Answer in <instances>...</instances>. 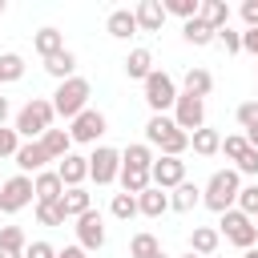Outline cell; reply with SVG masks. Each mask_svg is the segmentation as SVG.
I'll list each match as a JSON object with an SVG mask.
<instances>
[{"instance_id":"1","label":"cell","mask_w":258,"mask_h":258,"mask_svg":"<svg viewBox=\"0 0 258 258\" xmlns=\"http://www.w3.org/2000/svg\"><path fill=\"white\" fill-rule=\"evenodd\" d=\"M238 189H242L238 169H218V173L206 181V189H202V206H210L214 214H226V210H234Z\"/></svg>"},{"instance_id":"2","label":"cell","mask_w":258,"mask_h":258,"mask_svg":"<svg viewBox=\"0 0 258 258\" xmlns=\"http://www.w3.org/2000/svg\"><path fill=\"white\" fill-rule=\"evenodd\" d=\"M52 101L44 97H32L20 113H16V137H28V141H40L48 129H52Z\"/></svg>"},{"instance_id":"3","label":"cell","mask_w":258,"mask_h":258,"mask_svg":"<svg viewBox=\"0 0 258 258\" xmlns=\"http://www.w3.org/2000/svg\"><path fill=\"white\" fill-rule=\"evenodd\" d=\"M89 81L85 77H69V81H60L56 85V93H52V113H60V117H81L85 109H89Z\"/></svg>"},{"instance_id":"4","label":"cell","mask_w":258,"mask_h":258,"mask_svg":"<svg viewBox=\"0 0 258 258\" xmlns=\"http://www.w3.org/2000/svg\"><path fill=\"white\" fill-rule=\"evenodd\" d=\"M145 105L153 109V113H165V109H173V101H177V85H173V77L169 73H161V69H153L145 81Z\"/></svg>"},{"instance_id":"5","label":"cell","mask_w":258,"mask_h":258,"mask_svg":"<svg viewBox=\"0 0 258 258\" xmlns=\"http://www.w3.org/2000/svg\"><path fill=\"white\" fill-rule=\"evenodd\" d=\"M218 234H226V242H234L238 250H254V242H258V230H254V222L242 210H226Z\"/></svg>"},{"instance_id":"6","label":"cell","mask_w":258,"mask_h":258,"mask_svg":"<svg viewBox=\"0 0 258 258\" xmlns=\"http://www.w3.org/2000/svg\"><path fill=\"white\" fill-rule=\"evenodd\" d=\"M173 125L181 133L202 129L206 125V101L202 97H189V93H177V101H173Z\"/></svg>"},{"instance_id":"7","label":"cell","mask_w":258,"mask_h":258,"mask_svg":"<svg viewBox=\"0 0 258 258\" xmlns=\"http://www.w3.org/2000/svg\"><path fill=\"white\" fill-rule=\"evenodd\" d=\"M117 173H121V153H117V149L101 145V149H93V153H89V177H93L97 185L117 181Z\"/></svg>"},{"instance_id":"8","label":"cell","mask_w":258,"mask_h":258,"mask_svg":"<svg viewBox=\"0 0 258 258\" xmlns=\"http://www.w3.org/2000/svg\"><path fill=\"white\" fill-rule=\"evenodd\" d=\"M149 181H153L157 189H177V185L185 181V161H181V157H153Z\"/></svg>"},{"instance_id":"9","label":"cell","mask_w":258,"mask_h":258,"mask_svg":"<svg viewBox=\"0 0 258 258\" xmlns=\"http://www.w3.org/2000/svg\"><path fill=\"white\" fill-rule=\"evenodd\" d=\"M28 202H32V177L16 173V177H8V181L0 185V210H4V214H16V210H24Z\"/></svg>"},{"instance_id":"10","label":"cell","mask_w":258,"mask_h":258,"mask_svg":"<svg viewBox=\"0 0 258 258\" xmlns=\"http://www.w3.org/2000/svg\"><path fill=\"white\" fill-rule=\"evenodd\" d=\"M77 246L81 250H101L105 246V222H101L97 210H85L77 218Z\"/></svg>"},{"instance_id":"11","label":"cell","mask_w":258,"mask_h":258,"mask_svg":"<svg viewBox=\"0 0 258 258\" xmlns=\"http://www.w3.org/2000/svg\"><path fill=\"white\" fill-rule=\"evenodd\" d=\"M101 133H105V113H101V109H85L81 117H73V129H69V137H73V141L93 145Z\"/></svg>"},{"instance_id":"12","label":"cell","mask_w":258,"mask_h":258,"mask_svg":"<svg viewBox=\"0 0 258 258\" xmlns=\"http://www.w3.org/2000/svg\"><path fill=\"white\" fill-rule=\"evenodd\" d=\"M133 20H137L141 32H161V24H165V8H161V0H141V4L133 8Z\"/></svg>"},{"instance_id":"13","label":"cell","mask_w":258,"mask_h":258,"mask_svg":"<svg viewBox=\"0 0 258 258\" xmlns=\"http://www.w3.org/2000/svg\"><path fill=\"white\" fill-rule=\"evenodd\" d=\"M56 177L64 181V189H77V185L89 177V157H77V153L60 157V165H56Z\"/></svg>"},{"instance_id":"14","label":"cell","mask_w":258,"mask_h":258,"mask_svg":"<svg viewBox=\"0 0 258 258\" xmlns=\"http://www.w3.org/2000/svg\"><path fill=\"white\" fill-rule=\"evenodd\" d=\"M16 165H20V173L28 177V173H40L44 169V161H48V153L40 149V141H24L20 149H16V157H12Z\"/></svg>"},{"instance_id":"15","label":"cell","mask_w":258,"mask_h":258,"mask_svg":"<svg viewBox=\"0 0 258 258\" xmlns=\"http://www.w3.org/2000/svg\"><path fill=\"white\" fill-rule=\"evenodd\" d=\"M32 194H36V202H60L64 181L56 177V169H40V173L32 177Z\"/></svg>"},{"instance_id":"16","label":"cell","mask_w":258,"mask_h":258,"mask_svg":"<svg viewBox=\"0 0 258 258\" xmlns=\"http://www.w3.org/2000/svg\"><path fill=\"white\" fill-rule=\"evenodd\" d=\"M165 210H169V194H165V189L149 185V189L137 194V214H145V218H161Z\"/></svg>"},{"instance_id":"17","label":"cell","mask_w":258,"mask_h":258,"mask_svg":"<svg viewBox=\"0 0 258 258\" xmlns=\"http://www.w3.org/2000/svg\"><path fill=\"white\" fill-rule=\"evenodd\" d=\"M218 242H222V234H218L214 226H194V234H189V254H198V258H214Z\"/></svg>"},{"instance_id":"18","label":"cell","mask_w":258,"mask_h":258,"mask_svg":"<svg viewBox=\"0 0 258 258\" xmlns=\"http://www.w3.org/2000/svg\"><path fill=\"white\" fill-rule=\"evenodd\" d=\"M105 28H109V36L129 40V36L137 32V20H133V12H129V8H113V12H109V20H105Z\"/></svg>"},{"instance_id":"19","label":"cell","mask_w":258,"mask_h":258,"mask_svg":"<svg viewBox=\"0 0 258 258\" xmlns=\"http://www.w3.org/2000/svg\"><path fill=\"white\" fill-rule=\"evenodd\" d=\"M69 145H73L69 129H48V133L40 137V149L48 153V161H60V157H69Z\"/></svg>"},{"instance_id":"20","label":"cell","mask_w":258,"mask_h":258,"mask_svg":"<svg viewBox=\"0 0 258 258\" xmlns=\"http://www.w3.org/2000/svg\"><path fill=\"white\" fill-rule=\"evenodd\" d=\"M117 177H121V189L133 194V198H137L141 189L153 185V181H149V169H141V165H125V161H121V173H117Z\"/></svg>"},{"instance_id":"21","label":"cell","mask_w":258,"mask_h":258,"mask_svg":"<svg viewBox=\"0 0 258 258\" xmlns=\"http://www.w3.org/2000/svg\"><path fill=\"white\" fill-rule=\"evenodd\" d=\"M198 16H202V20L218 32V28H226V24H230V4H226V0H202Z\"/></svg>"},{"instance_id":"22","label":"cell","mask_w":258,"mask_h":258,"mask_svg":"<svg viewBox=\"0 0 258 258\" xmlns=\"http://www.w3.org/2000/svg\"><path fill=\"white\" fill-rule=\"evenodd\" d=\"M181 36H185L189 44H198V48H206V44H214V40H218V32H214V28H210L202 16L185 20V24H181Z\"/></svg>"},{"instance_id":"23","label":"cell","mask_w":258,"mask_h":258,"mask_svg":"<svg viewBox=\"0 0 258 258\" xmlns=\"http://www.w3.org/2000/svg\"><path fill=\"white\" fill-rule=\"evenodd\" d=\"M125 73H129V81H145L153 73V52L149 48H133L125 56Z\"/></svg>"},{"instance_id":"24","label":"cell","mask_w":258,"mask_h":258,"mask_svg":"<svg viewBox=\"0 0 258 258\" xmlns=\"http://www.w3.org/2000/svg\"><path fill=\"white\" fill-rule=\"evenodd\" d=\"M189 145H194V153H202V157H214V153L222 149V133L202 125V129H194V133H189Z\"/></svg>"},{"instance_id":"25","label":"cell","mask_w":258,"mask_h":258,"mask_svg":"<svg viewBox=\"0 0 258 258\" xmlns=\"http://www.w3.org/2000/svg\"><path fill=\"white\" fill-rule=\"evenodd\" d=\"M60 210H64V218H81L85 210H93V202H89L85 185H77V189H64V194H60Z\"/></svg>"},{"instance_id":"26","label":"cell","mask_w":258,"mask_h":258,"mask_svg":"<svg viewBox=\"0 0 258 258\" xmlns=\"http://www.w3.org/2000/svg\"><path fill=\"white\" fill-rule=\"evenodd\" d=\"M44 69H48V77L69 81V77H73V69H77V56H73L69 48H60V52H52V56L44 60Z\"/></svg>"},{"instance_id":"27","label":"cell","mask_w":258,"mask_h":258,"mask_svg":"<svg viewBox=\"0 0 258 258\" xmlns=\"http://www.w3.org/2000/svg\"><path fill=\"white\" fill-rule=\"evenodd\" d=\"M198 202H202V189H198L194 181H181V185L173 189V198H169V210H181V214H189Z\"/></svg>"},{"instance_id":"28","label":"cell","mask_w":258,"mask_h":258,"mask_svg":"<svg viewBox=\"0 0 258 258\" xmlns=\"http://www.w3.org/2000/svg\"><path fill=\"white\" fill-rule=\"evenodd\" d=\"M32 44H36V52H40V56L48 60L52 52H60V48H64V36H60L56 28H40V32L32 36Z\"/></svg>"},{"instance_id":"29","label":"cell","mask_w":258,"mask_h":258,"mask_svg":"<svg viewBox=\"0 0 258 258\" xmlns=\"http://www.w3.org/2000/svg\"><path fill=\"white\" fill-rule=\"evenodd\" d=\"M181 85H185V93H189V97H202V101H206V93L214 89V77H210L206 69H189Z\"/></svg>"},{"instance_id":"30","label":"cell","mask_w":258,"mask_h":258,"mask_svg":"<svg viewBox=\"0 0 258 258\" xmlns=\"http://www.w3.org/2000/svg\"><path fill=\"white\" fill-rule=\"evenodd\" d=\"M121 161H125V165H141V169H149V165H153V149H149L145 141H137V145H125Z\"/></svg>"},{"instance_id":"31","label":"cell","mask_w":258,"mask_h":258,"mask_svg":"<svg viewBox=\"0 0 258 258\" xmlns=\"http://www.w3.org/2000/svg\"><path fill=\"white\" fill-rule=\"evenodd\" d=\"M129 254H133V258H153V254H161V242H157L153 234H133Z\"/></svg>"},{"instance_id":"32","label":"cell","mask_w":258,"mask_h":258,"mask_svg":"<svg viewBox=\"0 0 258 258\" xmlns=\"http://www.w3.org/2000/svg\"><path fill=\"white\" fill-rule=\"evenodd\" d=\"M24 77V56L20 52H4L0 56V81L8 85V81H20Z\"/></svg>"},{"instance_id":"33","label":"cell","mask_w":258,"mask_h":258,"mask_svg":"<svg viewBox=\"0 0 258 258\" xmlns=\"http://www.w3.org/2000/svg\"><path fill=\"white\" fill-rule=\"evenodd\" d=\"M234 210H242L250 222L258 218V181H250V185H242V189H238V206H234Z\"/></svg>"},{"instance_id":"34","label":"cell","mask_w":258,"mask_h":258,"mask_svg":"<svg viewBox=\"0 0 258 258\" xmlns=\"http://www.w3.org/2000/svg\"><path fill=\"white\" fill-rule=\"evenodd\" d=\"M36 222H40V226H64L60 202H36Z\"/></svg>"},{"instance_id":"35","label":"cell","mask_w":258,"mask_h":258,"mask_svg":"<svg viewBox=\"0 0 258 258\" xmlns=\"http://www.w3.org/2000/svg\"><path fill=\"white\" fill-rule=\"evenodd\" d=\"M109 210H113V218H121V222H129V218L137 214V198H133V194H113V202H109Z\"/></svg>"},{"instance_id":"36","label":"cell","mask_w":258,"mask_h":258,"mask_svg":"<svg viewBox=\"0 0 258 258\" xmlns=\"http://www.w3.org/2000/svg\"><path fill=\"white\" fill-rule=\"evenodd\" d=\"M161 8H165V16L173 12V16H181V20H194L198 8H202V0H165Z\"/></svg>"},{"instance_id":"37","label":"cell","mask_w":258,"mask_h":258,"mask_svg":"<svg viewBox=\"0 0 258 258\" xmlns=\"http://www.w3.org/2000/svg\"><path fill=\"white\" fill-rule=\"evenodd\" d=\"M218 153H226L230 161H238V157L246 153V137H242V133H234V137H222V149H218Z\"/></svg>"},{"instance_id":"38","label":"cell","mask_w":258,"mask_h":258,"mask_svg":"<svg viewBox=\"0 0 258 258\" xmlns=\"http://www.w3.org/2000/svg\"><path fill=\"white\" fill-rule=\"evenodd\" d=\"M0 246L24 254V230H20V226H4V230H0Z\"/></svg>"},{"instance_id":"39","label":"cell","mask_w":258,"mask_h":258,"mask_svg":"<svg viewBox=\"0 0 258 258\" xmlns=\"http://www.w3.org/2000/svg\"><path fill=\"white\" fill-rule=\"evenodd\" d=\"M234 169H238V173H250V177H258V149H250V145H246V153L234 161Z\"/></svg>"},{"instance_id":"40","label":"cell","mask_w":258,"mask_h":258,"mask_svg":"<svg viewBox=\"0 0 258 258\" xmlns=\"http://www.w3.org/2000/svg\"><path fill=\"white\" fill-rule=\"evenodd\" d=\"M238 125L242 129H254L258 125V101H242L238 105Z\"/></svg>"},{"instance_id":"41","label":"cell","mask_w":258,"mask_h":258,"mask_svg":"<svg viewBox=\"0 0 258 258\" xmlns=\"http://www.w3.org/2000/svg\"><path fill=\"white\" fill-rule=\"evenodd\" d=\"M16 149H20L16 129H4V125H0V157H16Z\"/></svg>"},{"instance_id":"42","label":"cell","mask_w":258,"mask_h":258,"mask_svg":"<svg viewBox=\"0 0 258 258\" xmlns=\"http://www.w3.org/2000/svg\"><path fill=\"white\" fill-rule=\"evenodd\" d=\"M218 40H222V48H226V52H242V32H234L230 24H226V28H218Z\"/></svg>"},{"instance_id":"43","label":"cell","mask_w":258,"mask_h":258,"mask_svg":"<svg viewBox=\"0 0 258 258\" xmlns=\"http://www.w3.org/2000/svg\"><path fill=\"white\" fill-rule=\"evenodd\" d=\"M24 258H56V250L48 242H32V246H24Z\"/></svg>"},{"instance_id":"44","label":"cell","mask_w":258,"mask_h":258,"mask_svg":"<svg viewBox=\"0 0 258 258\" xmlns=\"http://www.w3.org/2000/svg\"><path fill=\"white\" fill-rule=\"evenodd\" d=\"M242 20L246 28H258V0H242Z\"/></svg>"},{"instance_id":"45","label":"cell","mask_w":258,"mask_h":258,"mask_svg":"<svg viewBox=\"0 0 258 258\" xmlns=\"http://www.w3.org/2000/svg\"><path fill=\"white\" fill-rule=\"evenodd\" d=\"M242 48L258 56V28H246V32H242Z\"/></svg>"},{"instance_id":"46","label":"cell","mask_w":258,"mask_h":258,"mask_svg":"<svg viewBox=\"0 0 258 258\" xmlns=\"http://www.w3.org/2000/svg\"><path fill=\"white\" fill-rule=\"evenodd\" d=\"M56 258H85V250L81 246H64V250H56Z\"/></svg>"},{"instance_id":"47","label":"cell","mask_w":258,"mask_h":258,"mask_svg":"<svg viewBox=\"0 0 258 258\" xmlns=\"http://www.w3.org/2000/svg\"><path fill=\"white\" fill-rule=\"evenodd\" d=\"M242 137H246V145H250V149H258V125H254V129H246Z\"/></svg>"},{"instance_id":"48","label":"cell","mask_w":258,"mask_h":258,"mask_svg":"<svg viewBox=\"0 0 258 258\" xmlns=\"http://www.w3.org/2000/svg\"><path fill=\"white\" fill-rule=\"evenodd\" d=\"M0 258H24L20 250H8V246H0Z\"/></svg>"},{"instance_id":"49","label":"cell","mask_w":258,"mask_h":258,"mask_svg":"<svg viewBox=\"0 0 258 258\" xmlns=\"http://www.w3.org/2000/svg\"><path fill=\"white\" fill-rule=\"evenodd\" d=\"M8 121V97H0V125Z\"/></svg>"},{"instance_id":"50","label":"cell","mask_w":258,"mask_h":258,"mask_svg":"<svg viewBox=\"0 0 258 258\" xmlns=\"http://www.w3.org/2000/svg\"><path fill=\"white\" fill-rule=\"evenodd\" d=\"M242 258H258V250H246V254H242Z\"/></svg>"},{"instance_id":"51","label":"cell","mask_w":258,"mask_h":258,"mask_svg":"<svg viewBox=\"0 0 258 258\" xmlns=\"http://www.w3.org/2000/svg\"><path fill=\"white\" fill-rule=\"evenodd\" d=\"M0 16H4V0H0Z\"/></svg>"},{"instance_id":"52","label":"cell","mask_w":258,"mask_h":258,"mask_svg":"<svg viewBox=\"0 0 258 258\" xmlns=\"http://www.w3.org/2000/svg\"><path fill=\"white\" fill-rule=\"evenodd\" d=\"M254 230H258V218H254Z\"/></svg>"},{"instance_id":"53","label":"cell","mask_w":258,"mask_h":258,"mask_svg":"<svg viewBox=\"0 0 258 258\" xmlns=\"http://www.w3.org/2000/svg\"><path fill=\"white\" fill-rule=\"evenodd\" d=\"M185 258H198V254H185Z\"/></svg>"},{"instance_id":"54","label":"cell","mask_w":258,"mask_h":258,"mask_svg":"<svg viewBox=\"0 0 258 258\" xmlns=\"http://www.w3.org/2000/svg\"><path fill=\"white\" fill-rule=\"evenodd\" d=\"M153 258H165V254H153Z\"/></svg>"},{"instance_id":"55","label":"cell","mask_w":258,"mask_h":258,"mask_svg":"<svg viewBox=\"0 0 258 258\" xmlns=\"http://www.w3.org/2000/svg\"><path fill=\"white\" fill-rule=\"evenodd\" d=\"M0 85H4V81H0Z\"/></svg>"}]
</instances>
